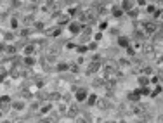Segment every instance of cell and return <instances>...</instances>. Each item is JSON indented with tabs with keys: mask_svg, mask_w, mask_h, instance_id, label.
Here are the masks:
<instances>
[{
	"mask_svg": "<svg viewBox=\"0 0 163 123\" xmlns=\"http://www.w3.org/2000/svg\"><path fill=\"white\" fill-rule=\"evenodd\" d=\"M158 28L160 26H156V21H142V31L149 33V35H153Z\"/></svg>",
	"mask_w": 163,
	"mask_h": 123,
	"instance_id": "obj_1",
	"label": "cell"
},
{
	"mask_svg": "<svg viewBox=\"0 0 163 123\" xmlns=\"http://www.w3.org/2000/svg\"><path fill=\"white\" fill-rule=\"evenodd\" d=\"M68 31H70L71 35H80V31H82V24L75 19H71L70 24H68Z\"/></svg>",
	"mask_w": 163,
	"mask_h": 123,
	"instance_id": "obj_2",
	"label": "cell"
},
{
	"mask_svg": "<svg viewBox=\"0 0 163 123\" xmlns=\"http://www.w3.org/2000/svg\"><path fill=\"white\" fill-rule=\"evenodd\" d=\"M78 102H70L68 104V111H66V116H70V118H76L78 116Z\"/></svg>",
	"mask_w": 163,
	"mask_h": 123,
	"instance_id": "obj_3",
	"label": "cell"
},
{
	"mask_svg": "<svg viewBox=\"0 0 163 123\" xmlns=\"http://www.w3.org/2000/svg\"><path fill=\"white\" fill-rule=\"evenodd\" d=\"M73 95H75V102H84L85 99H87L88 92H87V88H78Z\"/></svg>",
	"mask_w": 163,
	"mask_h": 123,
	"instance_id": "obj_4",
	"label": "cell"
},
{
	"mask_svg": "<svg viewBox=\"0 0 163 123\" xmlns=\"http://www.w3.org/2000/svg\"><path fill=\"white\" fill-rule=\"evenodd\" d=\"M52 108H54V102L47 101V102H42V104H40L38 111H40V114H49L52 111Z\"/></svg>",
	"mask_w": 163,
	"mask_h": 123,
	"instance_id": "obj_5",
	"label": "cell"
},
{
	"mask_svg": "<svg viewBox=\"0 0 163 123\" xmlns=\"http://www.w3.org/2000/svg\"><path fill=\"white\" fill-rule=\"evenodd\" d=\"M96 106L99 108V109L106 111L111 106V102H109V99H108V97H99V99H97V102H96Z\"/></svg>",
	"mask_w": 163,
	"mask_h": 123,
	"instance_id": "obj_6",
	"label": "cell"
},
{
	"mask_svg": "<svg viewBox=\"0 0 163 123\" xmlns=\"http://www.w3.org/2000/svg\"><path fill=\"white\" fill-rule=\"evenodd\" d=\"M11 108H12L14 111H23L24 108H26V102H24V99H18V101H12L11 102Z\"/></svg>",
	"mask_w": 163,
	"mask_h": 123,
	"instance_id": "obj_7",
	"label": "cell"
},
{
	"mask_svg": "<svg viewBox=\"0 0 163 123\" xmlns=\"http://www.w3.org/2000/svg\"><path fill=\"white\" fill-rule=\"evenodd\" d=\"M66 111H68V104L66 102L59 101L58 104H56V114H59V116H66Z\"/></svg>",
	"mask_w": 163,
	"mask_h": 123,
	"instance_id": "obj_8",
	"label": "cell"
},
{
	"mask_svg": "<svg viewBox=\"0 0 163 123\" xmlns=\"http://www.w3.org/2000/svg\"><path fill=\"white\" fill-rule=\"evenodd\" d=\"M153 52H156V47H154L153 44H142L141 45V54H153Z\"/></svg>",
	"mask_w": 163,
	"mask_h": 123,
	"instance_id": "obj_9",
	"label": "cell"
},
{
	"mask_svg": "<svg viewBox=\"0 0 163 123\" xmlns=\"http://www.w3.org/2000/svg\"><path fill=\"white\" fill-rule=\"evenodd\" d=\"M97 99H99V95H97V94H88L87 99H85V102H87L88 108H94V106H96V102H97Z\"/></svg>",
	"mask_w": 163,
	"mask_h": 123,
	"instance_id": "obj_10",
	"label": "cell"
},
{
	"mask_svg": "<svg viewBox=\"0 0 163 123\" xmlns=\"http://www.w3.org/2000/svg\"><path fill=\"white\" fill-rule=\"evenodd\" d=\"M123 11H122V7H120V5H113V7H111V16H113V18H122V16H123Z\"/></svg>",
	"mask_w": 163,
	"mask_h": 123,
	"instance_id": "obj_11",
	"label": "cell"
},
{
	"mask_svg": "<svg viewBox=\"0 0 163 123\" xmlns=\"http://www.w3.org/2000/svg\"><path fill=\"white\" fill-rule=\"evenodd\" d=\"M127 99H128V101H132V102H139V101H141V94H139V88H135L134 92L128 94Z\"/></svg>",
	"mask_w": 163,
	"mask_h": 123,
	"instance_id": "obj_12",
	"label": "cell"
},
{
	"mask_svg": "<svg viewBox=\"0 0 163 123\" xmlns=\"http://www.w3.org/2000/svg\"><path fill=\"white\" fill-rule=\"evenodd\" d=\"M130 44H132V42H130V38H128V36H123V35H122V36H118V45H120V47L127 49Z\"/></svg>",
	"mask_w": 163,
	"mask_h": 123,
	"instance_id": "obj_13",
	"label": "cell"
},
{
	"mask_svg": "<svg viewBox=\"0 0 163 123\" xmlns=\"http://www.w3.org/2000/svg\"><path fill=\"white\" fill-rule=\"evenodd\" d=\"M120 7H122L123 12H128V11L134 7V2H132V0H122V5H120Z\"/></svg>",
	"mask_w": 163,
	"mask_h": 123,
	"instance_id": "obj_14",
	"label": "cell"
},
{
	"mask_svg": "<svg viewBox=\"0 0 163 123\" xmlns=\"http://www.w3.org/2000/svg\"><path fill=\"white\" fill-rule=\"evenodd\" d=\"M56 70H58L59 71V73H64V71H68V70H70V64H68V62H56Z\"/></svg>",
	"mask_w": 163,
	"mask_h": 123,
	"instance_id": "obj_15",
	"label": "cell"
},
{
	"mask_svg": "<svg viewBox=\"0 0 163 123\" xmlns=\"http://www.w3.org/2000/svg\"><path fill=\"white\" fill-rule=\"evenodd\" d=\"M137 82H139V85H141V87H149V76H146V75H139Z\"/></svg>",
	"mask_w": 163,
	"mask_h": 123,
	"instance_id": "obj_16",
	"label": "cell"
},
{
	"mask_svg": "<svg viewBox=\"0 0 163 123\" xmlns=\"http://www.w3.org/2000/svg\"><path fill=\"white\" fill-rule=\"evenodd\" d=\"M4 52H5V54H9V56H14V54L18 52V45H5Z\"/></svg>",
	"mask_w": 163,
	"mask_h": 123,
	"instance_id": "obj_17",
	"label": "cell"
},
{
	"mask_svg": "<svg viewBox=\"0 0 163 123\" xmlns=\"http://www.w3.org/2000/svg\"><path fill=\"white\" fill-rule=\"evenodd\" d=\"M153 83V85H161V73L158 71V75H154V76H151L149 78V85Z\"/></svg>",
	"mask_w": 163,
	"mask_h": 123,
	"instance_id": "obj_18",
	"label": "cell"
},
{
	"mask_svg": "<svg viewBox=\"0 0 163 123\" xmlns=\"http://www.w3.org/2000/svg\"><path fill=\"white\" fill-rule=\"evenodd\" d=\"M70 21H71V19L68 18L66 14H64V16L61 14V16H59V19H58V24H61V26H68V24H70Z\"/></svg>",
	"mask_w": 163,
	"mask_h": 123,
	"instance_id": "obj_19",
	"label": "cell"
},
{
	"mask_svg": "<svg viewBox=\"0 0 163 123\" xmlns=\"http://www.w3.org/2000/svg\"><path fill=\"white\" fill-rule=\"evenodd\" d=\"M125 14H128V18H132V19H137L141 14H139V9L137 7H132V9L128 11V12H125Z\"/></svg>",
	"mask_w": 163,
	"mask_h": 123,
	"instance_id": "obj_20",
	"label": "cell"
},
{
	"mask_svg": "<svg viewBox=\"0 0 163 123\" xmlns=\"http://www.w3.org/2000/svg\"><path fill=\"white\" fill-rule=\"evenodd\" d=\"M47 101H50V102H54V101H61V92H52V94H49Z\"/></svg>",
	"mask_w": 163,
	"mask_h": 123,
	"instance_id": "obj_21",
	"label": "cell"
},
{
	"mask_svg": "<svg viewBox=\"0 0 163 123\" xmlns=\"http://www.w3.org/2000/svg\"><path fill=\"white\" fill-rule=\"evenodd\" d=\"M33 52H35V45H26L23 49V56H31Z\"/></svg>",
	"mask_w": 163,
	"mask_h": 123,
	"instance_id": "obj_22",
	"label": "cell"
},
{
	"mask_svg": "<svg viewBox=\"0 0 163 123\" xmlns=\"http://www.w3.org/2000/svg\"><path fill=\"white\" fill-rule=\"evenodd\" d=\"M125 52H127V57H134V56L137 54V50H135V47H134V45L130 44L127 49H125Z\"/></svg>",
	"mask_w": 163,
	"mask_h": 123,
	"instance_id": "obj_23",
	"label": "cell"
},
{
	"mask_svg": "<svg viewBox=\"0 0 163 123\" xmlns=\"http://www.w3.org/2000/svg\"><path fill=\"white\" fill-rule=\"evenodd\" d=\"M2 38H5V42H12V40L16 38V33H14V31H5Z\"/></svg>",
	"mask_w": 163,
	"mask_h": 123,
	"instance_id": "obj_24",
	"label": "cell"
},
{
	"mask_svg": "<svg viewBox=\"0 0 163 123\" xmlns=\"http://www.w3.org/2000/svg\"><path fill=\"white\" fill-rule=\"evenodd\" d=\"M116 66H120V68H128V66H130V61H128L127 57H123V59H120V61H118V64H116Z\"/></svg>",
	"mask_w": 163,
	"mask_h": 123,
	"instance_id": "obj_25",
	"label": "cell"
},
{
	"mask_svg": "<svg viewBox=\"0 0 163 123\" xmlns=\"http://www.w3.org/2000/svg\"><path fill=\"white\" fill-rule=\"evenodd\" d=\"M160 94H161V85H156V87H154L153 90H151L149 95H151V97H158Z\"/></svg>",
	"mask_w": 163,
	"mask_h": 123,
	"instance_id": "obj_26",
	"label": "cell"
},
{
	"mask_svg": "<svg viewBox=\"0 0 163 123\" xmlns=\"http://www.w3.org/2000/svg\"><path fill=\"white\" fill-rule=\"evenodd\" d=\"M33 64H35V59H33V57H30V56L24 57V66H26V68L33 66Z\"/></svg>",
	"mask_w": 163,
	"mask_h": 123,
	"instance_id": "obj_27",
	"label": "cell"
},
{
	"mask_svg": "<svg viewBox=\"0 0 163 123\" xmlns=\"http://www.w3.org/2000/svg\"><path fill=\"white\" fill-rule=\"evenodd\" d=\"M101 40H102V33H101V31H97V33H94V35H92V42L99 44Z\"/></svg>",
	"mask_w": 163,
	"mask_h": 123,
	"instance_id": "obj_28",
	"label": "cell"
},
{
	"mask_svg": "<svg viewBox=\"0 0 163 123\" xmlns=\"http://www.w3.org/2000/svg\"><path fill=\"white\" fill-rule=\"evenodd\" d=\"M68 71H71V73H78L80 71V66L76 64V62H73V64H70V70Z\"/></svg>",
	"mask_w": 163,
	"mask_h": 123,
	"instance_id": "obj_29",
	"label": "cell"
},
{
	"mask_svg": "<svg viewBox=\"0 0 163 123\" xmlns=\"http://www.w3.org/2000/svg\"><path fill=\"white\" fill-rule=\"evenodd\" d=\"M141 73H142V75H146V76H149L151 73H153V68H151V66H144V70H142Z\"/></svg>",
	"mask_w": 163,
	"mask_h": 123,
	"instance_id": "obj_30",
	"label": "cell"
},
{
	"mask_svg": "<svg viewBox=\"0 0 163 123\" xmlns=\"http://www.w3.org/2000/svg\"><path fill=\"white\" fill-rule=\"evenodd\" d=\"M104 30H108V21H99V31H104Z\"/></svg>",
	"mask_w": 163,
	"mask_h": 123,
	"instance_id": "obj_31",
	"label": "cell"
},
{
	"mask_svg": "<svg viewBox=\"0 0 163 123\" xmlns=\"http://www.w3.org/2000/svg\"><path fill=\"white\" fill-rule=\"evenodd\" d=\"M19 28V23L16 19H11V30H18Z\"/></svg>",
	"mask_w": 163,
	"mask_h": 123,
	"instance_id": "obj_32",
	"label": "cell"
},
{
	"mask_svg": "<svg viewBox=\"0 0 163 123\" xmlns=\"http://www.w3.org/2000/svg\"><path fill=\"white\" fill-rule=\"evenodd\" d=\"M40 108V102H36V101H33V104H30V109L31 111H36Z\"/></svg>",
	"mask_w": 163,
	"mask_h": 123,
	"instance_id": "obj_33",
	"label": "cell"
},
{
	"mask_svg": "<svg viewBox=\"0 0 163 123\" xmlns=\"http://www.w3.org/2000/svg\"><path fill=\"white\" fill-rule=\"evenodd\" d=\"M33 26H35V30H38V31H42V30H44V23H35V24H33Z\"/></svg>",
	"mask_w": 163,
	"mask_h": 123,
	"instance_id": "obj_34",
	"label": "cell"
},
{
	"mask_svg": "<svg viewBox=\"0 0 163 123\" xmlns=\"http://www.w3.org/2000/svg\"><path fill=\"white\" fill-rule=\"evenodd\" d=\"M156 11V5H148V14H153Z\"/></svg>",
	"mask_w": 163,
	"mask_h": 123,
	"instance_id": "obj_35",
	"label": "cell"
},
{
	"mask_svg": "<svg viewBox=\"0 0 163 123\" xmlns=\"http://www.w3.org/2000/svg\"><path fill=\"white\" fill-rule=\"evenodd\" d=\"M66 49H76L75 44H66Z\"/></svg>",
	"mask_w": 163,
	"mask_h": 123,
	"instance_id": "obj_36",
	"label": "cell"
},
{
	"mask_svg": "<svg viewBox=\"0 0 163 123\" xmlns=\"http://www.w3.org/2000/svg\"><path fill=\"white\" fill-rule=\"evenodd\" d=\"M5 75H7V73H4V75H0V83H4V80H5Z\"/></svg>",
	"mask_w": 163,
	"mask_h": 123,
	"instance_id": "obj_37",
	"label": "cell"
},
{
	"mask_svg": "<svg viewBox=\"0 0 163 123\" xmlns=\"http://www.w3.org/2000/svg\"><path fill=\"white\" fill-rule=\"evenodd\" d=\"M137 4H139V5H146L148 2H146V0H137Z\"/></svg>",
	"mask_w": 163,
	"mask_h": 123,
	"instance_id": "obj_38",
	"label": "cell"
},
{
	"mask_svg": "<svg viewBox=\"0 0 163 123\" xmlns=\"http://www.w3.org/2000/svg\"><path fill=\"white\" fill-rule=\"evenodd\" d=\"M0 123H12V121H9V120H2Z\"/></svg>",
	"mask_w": 163,
	"mask_h": 123,
	"instance_id": "obj_39",
	"label": "cell"
},
{
	"mask_svg": "<svg viewBox=\"0 0 163 123\" xmlns=\"http://www.w3.org/2000/svg\"><path fill=\"white\" fill-rule=\"evenodd\" d=\"M118 123H127V120H120V121Z\"/></svg>",
	"mask_w": 163,
	"mask_h": 123,
	"instance_id": "obj_40",
	"label": "cell"
},
{
	"mask_svg": "<svg viewBox=\"0 0 163 123\" xmlns=\"http://www.w3.org/2000/svg\"><path fill=\"white\" fill-rule=\"evenodd\" d=\"M0 116H2V111H0Z\"/></svg>",
	"mask_w": 163,
	"mask_h": 123,
	"instance_id": "obj_41",
	"label": "cell"
}]
</instances>
